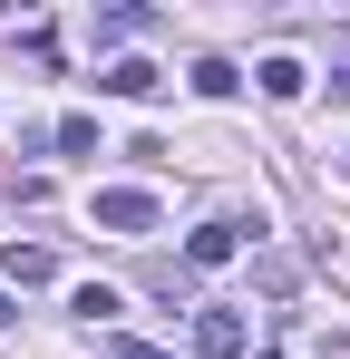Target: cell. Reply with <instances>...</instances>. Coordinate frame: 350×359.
Listing matches in <instances>:
<instances>
[{"label": "cell", "mask_w": 350, "mask_h": 359, "mask_svg": "<svg viewBox=\"0 0 350 359\" xmlns=\"http://www.w3.org/2000/svg\"><path fill=\"white\" fill-rule=\"evenodd\" d=\"M98 350H108V359H175V350H156V340H127V330H108Z\"/></svg>", "instance_id": "cell-10"}, {"label": "cell", "mask_w": 350, "mask_h": 359, "mask_svg": "<svg viewBox=\"0 0 350 359\" xmlns=\"http://www.w3.org/2000/svg\"><path fill=\"white\" fill-rule=\"evenodd\" d=\"M88 224L98 233H156V194L146 184H98L88 194Z\"/></svg>", "instance_id": "cell-1"}, {"label": "cell", "mask_w": 350, "mask_h": 359, "mask_svg": "<svg viewBox=\"0 0 350 359\" xmlns=\"http://www.w3.org/2000/svg\"><path fill=\"white\" fill-rule=\"evenodd\" d=\"M253 78H263V97H302V88H311V78H302V59H263Z\"/></svg>", "instance_id": "cell-7"}, {"label": "cell", "mask_w": 350, "mask_h": 359, "mask_svg": "<svg viewBox=\"0 0 350 359\" xmlns=\"http://www.w3.org/2000/svg\"><path fill=\"white\" fill-rule=\"evenodd\" d=\"M233 252H243V224L214 214V224H195V233H185V272H214V262H233Z\"/></svg>", "instance_id": "cell-2"}, {"label": "cell", "mask_w": 350, "mask_h": 359, "mask_svg": "<svg viewBox=\"0 0 350 359\" xmlns=\"http://www.w3.org/2000/svg\"><path fill=\"white\" fill-rule=\"evenodd\" d=\"M195 359H243V311H195Z\"/></svg>", "instance_id": "cell-3"}, {"label": "cell", "mask_w": 350, "mask_h": 359, "mask_svg": "<svg viewBox=\"0 0 350 359\" xmlns=\"http://www.w3.org/2000/svg\"><path fill=\"white\" fill-rule=\"evenodd\" d=\"M10 320H20V301H10V292H0V330H10Z\"/></svg>", "instance_id": "cell-11"}, {"label": "cell", "mask_w": 350, "mask_h": 359, "mask_svg": "<svg viewBox=\"0 0 350 359\" xmlns=\"http://www.w3.org/2000/svg\"><path fill=\"white\" fill-rule=\"evenodd\" d=\"M146 292H156V301H185V292H195V272H185V262H146Z\"/></svg>", "instance_id": "cell-8"}, {"label": "cell", "mask_w": 350, "mask_h": 359, "mask_svg": "<svg viewBox=\"0 0 350 359\" xmlns=\"http://www.w3.org/2000/svg\"><path fill=\"white\" fill-rule=\"evenodd\" d=\"M0 272H10L20 292H39V282L58 272V252H49V243H10V252H0Z\"/></svg>", "instance_id": "cell-4"}, {"label": "cell", "mask_w": 350, "mask_h": 359, "mask_svg": "<svg viewBox=\"0 0 350 359\" xmlns=\"http://www.w3.org/2000/svg\"><path fill=\"white\" fill-rule=\"evenodd\" d=\"M185 78H195V97H233V88H243V68H233V59H195Z\"/></svg>", "instance_id": "cell-6"}, {"label": "cell", "mask_w": 350, "mask_h": 359, "mask_svg": "<svg viewBox=\"0 0 350 359\" xmlns=\"http://www.w3.org/2000/svg\"><path fill=\"white\" fill-rule=\"evenodd\" d=\"M136 29H146V10H108V20H98V49H117V39H136Z\"/></svg>", "instance_id": "cell-9"}, {"label": "cell", "mask_w": 350, "mask_h": 359, "mask_svg": "<svg viewBox=\"0 0 350 359\" xmlns=\"http://www.w3.org/2000/svg\"><path fill=\"white\" fill-rule=\"evenodd\" d=\"M98 88H108V97H146L156 68H146V59H108V68H98Z\"/></svg>", "instance_id": "cell-5"}]
</instances>
